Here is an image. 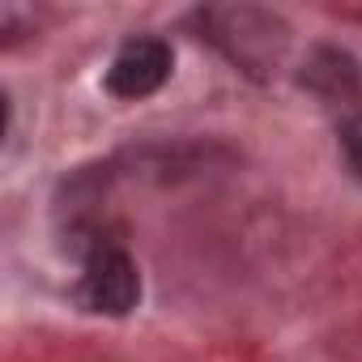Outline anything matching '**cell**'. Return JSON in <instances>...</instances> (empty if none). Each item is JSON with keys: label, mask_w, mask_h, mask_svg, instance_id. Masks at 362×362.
I'll list each match as a JSON object with an SVG mask.
<instances>
[{"label": "cell", "mask_w": 362, "mask_h": 362, "mask_svg": "<svg viewBox=\"0 0 362 362\" xmlns=\"http://www.w3.org/2000/svg\"><path fill=\"white\" fill-rule=\"evenodd\" d=\"M73 298L94 311V315H128L141 298V273H136V260L111 243V239H98L90 243L86 260H81V277H77V290Z\"/></svg>", "instance_id": "6da1fadb"}, {"label": "cell", "mask_w": 362, "mask_h": 362, "mask_svg": "<svg viewBox=\"0 0 362 362\" xmlns=\"http://www.w3.org/2000/svg\"><path fill=\"white\" fill-rule=\"evenodd\" d=\"M170 69H175V56H170L166 39H158V35H132V39L119 43V52L107 64V94L124 98V103L149 98V94H158L166 86Z\"/></svg>", "instance_id": "7a4b0ae2"}, {"label": "cell", "mask_w": 362, "mask_h": 362, "mask_svg": "<svg viewBox=\"0 0 362 362\" xmlns=\"http://www.w3.org/2000/svg\"><path fill=\"white\" fill-rule=\"evenodd\" d=\"M341 153H345V166L362 179V111H354L341 124Z\"/></svg>", "instance_id": "3957f363"}]
</instances>
